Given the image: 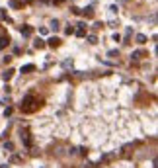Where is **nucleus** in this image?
<instances>
[{
	"mask_svg": "<svg viewBox=\"0 0 158 168\" xmlns=\"http://www.w3.org/2000/svg\"><path fill=\"white\" fill-rule=\"evenodd\" d=\"M65 31H66V35H70V33H74V27H72V26H68Z\"/></svg>",
	"mask_w": 158,
	"mask_h": 168,
	"instance_id": "obj_15",
	"label": "nucleus"
},
{
	"mask_svg": "<svg viewBox=\"0 0 158 168\" xmlns=\"http://www.w3.org/2000/svg\"><path fill=\"white\" fill-rule=\"evenodd\" d=\"M47 45H49V47H59V45H61V39H59V37H49V39H47Z\"/></svg>",
	"mask_w": 158,
	"mask_h": 168,
	"instance_id": "obj_3",
	"label": "nucleus"
},
{
	"mask_svg": "<svg viewBox=\"0 0 158 168\" xmlns=\"http://www.w3.org/2000/svg\"><path fill=\"white\" fill-rule=\"evenodd\" d=\"M84 27H86V26H84V24H82V22H80V24H78V30H76V31H74V33H76V35H78V37H84V35H86V31H84Z\"/></svg>",
	"mask_w": 158,
	"mask_h": 168,
	"instance_id": "obj_5",
	"label": "nucleus"
},
{
	"mask_svg": "<svg viewBox=\"0 0 158 168\" xmlns=\"http://www.w3.org/2000/svg\"><path fill=\"white\" fill-rule=\"evenodd\" d=\"M20 160H22L20 157H12V158H10V162H20Z\"/></svg>",
	"mask_w": 158,
	"mask_h": 168,
	"instance_id": "obj_17",
	"label": "nucleus"
},
{
	"mask_svg": "<svg viewBox=\"0 0 158 168\" xmlns=\"http://www.w3.org/2000/svg\"><path fill=\"white\" fill-rule=\"evenodd\" d=\"M20 31H22V35H26V37H30V35L33 33V30H31V27H30V26H26V27H22V30H20Z\"/></svg>",
	"mask_w": 158,
	"mask_h": 168,
	"instance_id": "obj_6",
	"label": "nucleus"
},
{
	"mask_svg": "<svg viewBox=\"0 0 158 168\" xmlns=\"http://www.w3.org/2000/svg\"><path fill=\"white\" fill-rule=\"evenodd\" d=\"M39 106H41V102L37 100L33 94H27V96L24 98V102H22V112L24 113H33Z\"/></svg>",
	"mask_w": 158,
	"mask_h": 168,
	"instance_id": "obj_1",
	"label": "nucleus"
},
{
	"mask_svg": "<svg viewBox=\"0 0 158 168\" xmlns=\"http://www.w3.org/2000/svg\"><path fill=\"white\" fill-rule=\"evenodd\" d=\"M131 57H133L135 61H139V59H143V57H148V53H147V51H135Z\"/></svg>",
	"mask_w": 158,
	"mask_h": 168,
	"instance_id": "obj_4",
	"label": "nucleus"
},
{
	"mask_svg": "<svg viewBox=\"0 0 158 168\" xmlns=\"http://www.w3.org/2000/svg\"><path fill=\"white\" fill-rule=\"evenodd\" d=\"M4 149H6V151H14V143H10V141H8L6 145H4Z\"/></svg>",
	"mask_w": 158,
	"mask_h": 168,
	"instance_id": "obj_13",
	"label": "nucleus"
},
{
	"mask_svg": "<svg viewBox=\"0 0 158 168\" xmlns=\"http://www.w3.org/2000/svg\"><path fill=\"white\" fill-rule=\"evenodd\" d=\"M0 35H2V31H0Z\"/></svg>",
	"mask_w": 158,
	"mask_h": 168,
	"instance_id": "obj_18",
	"label": "nucleus"
},
{
	"mask_svg": "<svg viewBox=\"0 0 158 168\" xmlns=\"http://www.w3.org/2000/svg\"><path fill=\"white\" fill-rule=\"evenodd\" d=\"M35 71V65H26V67H22V72H31Z\"/></svg>",
	"mask_w": 158,
	"mask_h": 168,
	"instance_id": "obj_9",
	"label": "nucleus"
},
{
	"mask_svg": "<svg viewBox=\"0 0 158 168\" xmlns=\"http://www.w3.org/2000/svg\"><path fill=\"white\" fill-rule=\"evenodd\" d=\"M10 45V37L8 35H0V49H6Z\"/></svg>",
	"mask_w": 158,
	"mask_h": 168,
	"instance_id": "obj_2",
	"label": "nucleus"
},
{
	"mask_svg": "<svg viewBox=\"0 0 158 168\" xmlns=\"http://www.w3.org/2000/svg\"><path fill=\"white\" fill-rule=\"evenodd\" d=\"M51 27H53V30H57V27H59V22H57V20H53V22H51Z\"/></svg>",
	"mask_w": 158,
	"mask_h": 168,
	"instance_id": "obj_16",
	"label": "nucleus"
},
{
	"mask_svg": "<svg viewBox=\"0 0 158 168\" xmlns=\"http://www.w3.org/2000/svg\"><path fill=\"white\" fill-rule=\"evenodd\" d=\"M0 20H2V18H0Z\"/></svg>",
	"mask_w": 158,
	"mask_h": 168,
	"instance_id": "obj_19",
	"label": "nucleus"
},
{
	"mask_svg": "<svg viewBox=\"0 0 158 168\" xmlns=\"http://www.w3.org/2000/svg\"><path fill=\"white\" fill-rule=\"evenodd\" d=\"M84 16H86V18H92V16H94V12H92V6L84 8Z\"/></svg>",
	"mask_w": 158,
	"mask_h": 168,
	"instance_id": "obj_10",
	"label": "nucleus"
},
{
	"mask_svg": "<svg viewBox=\"0 0 158 168\" xmlns=\"http://www.w3.org/2000/svg\"><path fill=\"white\" fill-rule=\"evenodd\" d=\"M12 76H14V71H12V68H8V71L2 74V78H4V80H10Z\"/></svg>",
	"mask_w": 158,
	"mask_h": 168,
	"instance_id": "obj_7",
	"label": "nucleus"
},
{
	"mask_svg": "<svg viewBox=\"0 0 158 168\" xmlns=\"http://www.w3.org/2000/svg\"><path fill=\"white\" fill-rule=\"evenodd\" d=\"M88 43H98V37H96V35H88Z\"/></svg>",
	"mask_w": 158,
	"mask_h": 168,
	"instance_id": "obj_12",
	"label": "nucleus"
},
{
	"mask_svg": "<svg viewBox=\"0 0 158 168\" xmlns=\"http://www.w3.org/2000/svg\"><path fill=\"white\" fill-rule=\"evenodd\" d=\"M10 6H14V8H18V6H20V0H10Z\"/></svg>",
	"mask_w": 158,
	"mask_h": 168,
	"instance_id": "obj_14",
	"label": "nucleus"
},
{
	"mask_svg": "<svg viewBox=\"0 0 158 168\" xmlns=\"http://www.w3.org/2000/svg\"><path fill=\"white\" fill-rule=\"evenodd\" d=\"M137 43H139V45H144V43H147V35L139 33V35H137Z\"/></svg>",
	"mask_w": 158,
	"mask_h": 168,
	"instance_id": "obj_8",
	"label": "nucleus"
},
{
	"mask_svg": "<svg viewBox=\"0 0 158 168\" xmlns=\"http://www.w3.org/2000/svg\"><path fill=\"white\" fill-rule=\"evenodd\" d=\"M33 45H35V49H43V47H45L43 39H35V43H33Z\"/></svg>",
	"mask_w": 158,
	"mask_h": 168,
	"instance_id": "obj_11",
	"label": "nucleus"
}]
</instances>
